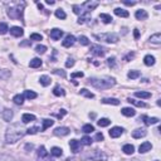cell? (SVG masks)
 Returning a JSON list of instances; mask_svg holds the SVG:
<instances>
[{
  "instance_id": "1",
  "label": "cell",
  "mask_w": 161,
  "mask_h": 161,
  "mask_svg": "<svg viewBox=\"0 0 161 161\" xmlns=\"http://www.w3.org/2000/svg\"><path fill=\"white\" fill-rule=\"evenodd\" d=\"M25 133H26V130H24V127L20 123L10 125V127H8L5 133V141L6 143H14L16 141H19L22 137H24Z\"/></svg>"
},
{
  "instance_id": "2",
  "label": "cell",
  "mask_w": 161,
  "mask_h": 161,
  "mask_svg": "<svg viewBox=\"0 0 161 161\" xmlns=\"http://www.w3.org/2000/svg\"><path fill=\"white\" fill-rule=\"evenodd\" d=\"M90 83L97 90H108L116 84L115 78L105 77V78H90Z\"/></svg>"
},
{
  "instance_id": "3",
  "label": "cell",
  "mask_w": 161,
  "mask_h": 161,
  "mask_svg": "<svg viewBox=\"0 0 161 161\" xmlns=\"http://www.w3.org/2000/svg\"><path fill=\"white\" fill-rule=\"evenodd\" d=\"M25 4L22 3H10V6H8V15L12 19H23V12Z\"/></svg>"
},
{
  "instance_id": "4",
  "label": "cell",
  "mask_w": 161,
  "mask_h": 161,
  "mask_svg": "<svg viewBox=\"0 0 161 161\" xmlns=\"http://www.w3.org/2000/svg\"><path fill=\"white\" fill-rule=\"evenodd\" d=\"M94 38L98 40H103L107 43H117L118 35L115 33H106V34H94Z\"/></svg>"
},
{
  "instance_id": "5",
  "label": "cell",
  "mask_w": 161,
  "mask_h": 161,
  "mask_svg": "<svg viewBox=\"0 0 161 161\" xmlns=\"http://www.w3.org/2000/svg\"><path fill=\"white\" fill-rule=\"evenodd\" d=\"M90 159L92 161H106L107 160V155L103 151H101V150H94L90 155Z\"/></svg>"
},
{
  "instance_id": "6",
  "label": "cell",
  "mask_w": 161,
  "mask_h": 161,
  "mask_svg": "<svg viewBox=\"0 0 161 161\" xmlns=\"http://www.w3.org/2000/svg\"><path fill=\"white\" fill-rule=\"evenodd\" d=\"M91 53L94 54V56H97V57H103L106 54V49L101 46H92L91 47Z\"/></svg>"
},
{
  "instance_id": "7",
  "label": "cell",
  "mask_w": 161,
  "mask_h": 161,
  "mask_svg": "<svg viewBox=\"0 0 161 161\" xmlns=\"http://www.w3.org/2000/svg\"><path fill=\"white\" fill-rule=\"evenodd\" d=\"M123 133V128L122 127H118V126H116V127H112L109 130V136H111L112 139H117L120 137Z\"/></svg>"
},
{
  "instance_id": "8",
  "label": "cell",
  "mask_w": 161,
  "mask_h": 161,
  "mask_svg": "<svg viewBox=\"0 0 161 161\" xmlns=\"http://www.w3.org/2000/svg\"><path fill=\"white\" fill-rule=\"evenodd\" d=\"M63 35V30L58 29V28H54L50 30V38H52L53 40H58L60 39V37Z\"/></svg>"
},
{
  "instance_id": "9",
  "label": "cell",
  "mask_w": 161,
  "mask_h": 161,
  "mask_svg": "<svg viewBox=\"0 0 161 161\" xmlns=\"http://www.w3.org/2000/svg\"><path fill=\"white\" fill-rule=\"evenodd\" d=\"M147 135V131L145 128H137L132 132V137L133 139H141V137H145Z\"/></svg>"
},
{
  "instance_id": "10",
  "label": "cell",
  "mask_w": 161,
  "mask_h": 161,
  "mask_svg": "<svg viewBox=\"0 0 161 161\" xmlns=\"http://www.w3.org/2000/svg\"><path fill=\"white\" fill-rule=\"evenodd\" d=\"M69 147H71V151L77 154L79 151V147H81V142L77 141V140H71L69 141Z\"/></svg>"
},
{
  "instance_id": "11",
  "label": "cell",
  "mask_w": 161,
  "mask_h": 161,
  "mask_svg": "<svg viewBox=\"0 0 161 161\" xmlns=\"http://www.w3.org/2000/svg\"><path fill=\"white\" fill-rule=\"evenodd\" d=\"M98 6V1H86L83 5H82V8H84L86 10H87L88 13L91 12V10L96 9Z\"/></svg>"
},
{
  "instance_id": "12",
  "label": "cell",
  "mask_w": 161,
  "mask_h": 161,
  "mask_svg": "<svg viewBox=\"0 0 161 161\" xmlns=\"http://www.w3.org/2000/svg\"><path fill=\"white\" fill-rule=\"evenodd\" d=\"M142 120H143V122H145L146 126L155 125V123H157V122L160 121L157 117H149V116H142Z\"/></svg>"
},
{
  "instance_id": "13",
  "label": "cell",
  "mask_w": 161,
  "mask_h": 161,
  "mask_svg": "<svg viewBox=\"0 0 161 161\" xmlns=\"http://www.w3.org/2000/svg\"><path fill=\"white\" fill-rule=\"evenodd\" d=\"M152 149V145H151V142H143V143H141L140 145V147H139V152L140 154H145V152H147V151H150V150Z\"/></svg>"
},
{
  "instance_id": "14",
  "label": "cell",
  "mask_w": 161,
  "mask_h": 161,
  "mask_svg": "<svg viewBox=\"0 0 161 161\" xmlns=\"http://www.w3.org/2000/svg\"><path fill=\"white\" fill-rule=\"evenodd\" d=\"M71 132V130L68 127H57L54 130V135L57 136H67Z\"/></svg>"
},
{
  "instance_id": "15",
  "label": "cell",
  "mask_w": 161,
  "mask_h": 161,
  "mask_svg": "<svg viewBox=\"0 0 161 161\" xmlns=\"http://www.w3.org/2000/svg\"><path fill=\"white\" fill-rule=\"evenodd\" d=\"M74 42H76V38H74L73 35H71V34H69V35H67V37H66V39L63 40V43H62V44H63V47L69 48L71 46H73Z\"/></svg>"
},
{
  "instance_id": "16",
  "label": "cell",
  "mask_w": 161,
  "mask_h": 161,
  "mask_svg": "<svg viewBox=\"0 0 161 161\" xmlns=\"http://www.w3.org/2000/svg\"><path fill=\"white\" fill-rule=\"evenodd\" d=\"M1 117L6 122L12 121V118H13V111H12V109H9V108H5L4 111H3V113H1Z\"/></svg>"
},
{
  "instance_id": "17",
  "label": "cell",
  "mask_w": 161,
  "mask_h": 161,
  "mask_svg": "<svg viewBox=\"0 0 161 161\" xmlns=\"http://www.w3.org/2000/svg\"><path fill=\"white\" fill-rule=\"evenodd\" d=\"M135 16H136V19H139V20H145V19L149 18V14H147L146 10L140 9V10H137V12L135 13Z\"/></svg>"
},
{
  "instance_id": "18",
  "label": "cell",
  "mask_w": 161,
  "mask_h": 161,
  "mask_svg": "<svg viewBox=\"0 0 161 161\" xmlns=\"http://www.w3.org/2000/svg\"><path fill=\"white\" fill-rule=\"evenodd\" d=\"M121 113L123 116H126V117H132V116L136 115V111L133 108H131V107H125V108H122Z\"/></svg>"
},
{
  "instance_id": "19",
  "label": "cell",
  "mask_w": 161,
  "mask_h": 161,
  "mask_svg": "<svg viewBox=\"0 0 161 161\" xmlns=\"http://www.w3.org/2000/svg\"><path fill=\"white\" fill-rule=\"evenodd\" d=\"M10 33L14 37H22L24 34L23 28H20V26H12V28H10Z\"/></svg>"
},
{
  "instance_id": "20",
  "label": "cell",
  "mask_w": 161,
  "mask_h": 161,
  "mask_svg": "<svg viewBox=\"0 0 161 161\" xmlns=\"http://www.w3.org/2000/svg\"><path fill=\"white\" fill-rule=\"evenodd\" d=\"M122 151L126 154V155H132L133 152H135V146L131 145V143H127V145H125L122 147Z\"/></svg>"
},
{
  "instance_id": "21",
  "label": "cell",
  "mask_w": 161,
  "mask_h": 161,
  "mask_svg": "<svg viewBox=\"0 0 161 161\" xmlns=\"http://www.w3.org/2000/svg\"><path fill=\"white\" fill-rule=\"evenodd\" d=\"M115 14L117 16H121V18H128V12L125 9H121V8H116L115 9Z\"/></svg>"
},
{
  "instance_id": "22",
  "label": "cell",
  "mask_w": 161,
  "mask_h": 161,
  "mask_svg": "<svg viewBox=\"0 0 161 161\" xmlns=\"http://www.w3.org/2000/svg\"><path fill=\"white\" fill-rule=\"evenodd\" d=\"M40 66H42V59H40V58H33L29 63L30 68H39Z\"/></svg>"
},
{
  "instance_id": "23",
  "label": "cell",
  "mask_w": 161,
  "mask_h": 161,
  "mask_svg": "<svg viewBox=\"0 0 161 161\" xmlns=\"http://www.w3.org/2000/svg\"><path fill=\"white\" fill-rule=\"evenodd\" d=\"M22 121H23V123H29L32 121H35V116L30 115V113H24L22 117Z\"/></svg>"
},
{
  "instance_id": "24",
  "label": "cell",
  "mask_w": 161,
  "mask_h": 161,
  "mask_svg": "<svg viewBox=\"0 0 161 161\" xmlns=\"http://www.w3.org/2000/svg\"><path fill=\"white\" fill-rule=\"evenodd\" d=\"M101 102L102 103H106V105H115V106L120 105V101L117 100V98H103Z\"/></svg>"
},
{
  "instance_id": "25",
  "label": "cell",
  "mask_w": 161,
  "mask_h": 161,
  "mask_svg": "<svg viewBox=\"0 0 161 161\" xmlns=\"http://www.w3.org/2000/svg\"><path fill=\"white\" fill-rule=\"evenodd\" d=\"M143 63L146 64V66H154V64H155V57L154 56H146L145 58H143Z\"/></svg>"
},
{
  "instance_id": "26",
  "label": "cell",
  "mask_w": 161,
  "mask_h": 161,
  "mask_svg": "<svg viewBox=\"0 0 161 161\" xmlns=\"http://www.w3.org/2000/svg\"><path fill=\"white\" fill-rule=\"evenodd\" d=\"M90 19H91V14L88 12H86L79 16V19H78V24H83V23H86L87 20H90Z\"/></svg>"
},
{
  "instance_id": "27",
  "label": "cell",
  "mask_w": 161,
  "mask_h": 161,
  "mask_svg": "<svg viewBox=\"0 0 161 161\" xmlns=\"http://www.w3.org/2000/svg\"><path fill=\"white\" fill-rule=\"evenodd\" d=\"M53 125H54V121H53V120H49V118H47V120H43L42 131H46L47 128H49L50 126H53Z\"/></svg>"
},
{
  "instance_id": "28",
  "label": "cell",
  "mask_w": 161,
  "mask_h": 161,
  "mask_svg": "<svg viewBox=\"0 0 161 161\" xmlns=\"http://www.w3.org/2000/svg\"><path fill=\"white\" fill-rule=\"evenodd\" d=\"M127 102H130V103L133 105V106H136V107H146V103H145V102H142V101H136V100H133V98H128Z\"/></svg>"
},
{
  "instance_id": "29",
  "label": "cell",
  "mask_w": 161,
  "mask_h": 161,
  "mask_svg": "<svg viewBox=\"0 0 161 161\" xmlns=\"http://www.w3.org/2000/svg\"><path fill=\"white\" fill-rule=\"evenodd\" d=\"M150 42L155 43V44H160L161 43V34L156 33V34H154V35H151L150 37Z\"/></svg>"
},
{
  "instance_id": "30",
  "label": "cell",
  "mask_w": 161,
  "mask_h": 161,
  "mask_svg": "<svg viewBox=\"0 0 161 161\" xmlns=\"http://www.w3.org/2000/svg\"><path fill=\"white\" fill-rule=\"evenodd\" d=\"M53 94L57 96V97H59V96H64L66 94V92H64V90L62 87H59V86H56L53 90Z\"/></svg>"
},
{
  "instance_id": "31",
  "label": "cell",
  "mask_w": 161,
  "mask_h": 161,
  "mask_svg": "<svg viewBox=\"0 0 161 161\" xmlns=\"http://www.w3.org/2000/svg\"><path fill=\"white\" fill-rule=\"evenodd\" d=\"M109 123H111V120L108 118H101L97 121V125L100 127H107V126H109Z\"/></svg>"
},
{
  "instance_id": "32",
  "label": "cell",
  "mask_w": 161,
  "mask_h": 161,
  "mask_svg": "<svg viewBox=\"0 0 161 161\" xmlns=\"http://www.w3.org/2000/svg\"><path fill=\"white\" fill-rule=\"evenodd\" d=\"M135 96L136 97H139V98H150L151 97V93H150V92H143V91H141V92H135Z\"/></svg>"
},
{
  "instance_id": "33",
  "label": "cell",
  "mask_w": 161,
  "mask_h": 161,
  "mask_svg": "<svg viewBox=\"0 0 161 161\" xmlns=\"http://www.w3.org/2000/svg\"><path fill=\"white\" fill-rule=\"evenodd\" d=\"M39 81H40V84L42 86H44V87H47V86H49L50 84V78L48 77V76H40V78H39Z\"/></svg>"
},
{
  "instance_id": "34",
  "label": "cell",
  "mask_w": 161,
  "mask_h": 161,
  "mask_svg": "<svg viewBox=\"0 0 161 161\" xmlns=\"http://www.w3.org/2000/svg\"><path fill=\"white\" fill-rule=\"evenodd\" d=\"M50 154H52L53 156H56V157H59V156H62V154H63V150H62L60 147H52Z\"/></svg>"
},
{
  "instance_id": "35",
  "label": "cell",
  "mask_w": 161,
  "mask_h": 161,
  "mask_svg": "<svg viewBox=\"0 0 161 161\" xmlns=\"http://www.w3.org/2000/svg\"><path fill=\"white\" fill-rule=\"evenodd\" d=\"M100 19L102 20V22L103 23H106V24H109L112 22V16L111 15H108V14H103V13H102V14H100Z\"/></svg>"
},
{
  "instance_id": "36",
  "label": "cell",
  "mask_w": 161,
  "mask_h": 161,
  "mask_svg": "<svg viewBox=\"0 0 161 161\" xmlns=\"http://www.w3.org/2000/svg\"><path fill=\"white\" fill-rule=\"evenodd\" d=\"M23 96L25 98H28V100H34V98H37V93L33 92V91H25Z\"/></svg>"
},
{
  "instance_id": "37",
  "label": "cell",
  "mask_w": 161,
  "mask_h": 161,
  "mask_svg": "<svg viewBox=\"0 0 161 161\" xmlns=\"http://www.w3.org/2000/svg\"><path fill=\"white\" fill-rule=\"evenodd\" d=\"M37 155H38L39 157H47L48 156V151L46 150V147L44 146H40L38 149V152H37Z\"/></svg>"
},
{
  "instance_id": "38",
  "label": "cell",
  "mask_w": 161,
  "mask_h": 161,
  "mask_svg": "<svg viewBox=\"0 0 161 161\" xmlns=\"http://www.w3.org/2000/svg\"><path fill=\"white\" fill-rule=\"evenodd\" d=\"M13 101H14L15 105H23V102H24V96H23V94H16V96H14Z\"/></svg>"
},
{
  "instance_id": "39",
  "label": "cell",
  "mask_w": 161,
  "mask_h": 161,
  "mask_svg": "<svg viewBox=\"0 0 161 161\" xmlns=\"http://www.w3.org/2000/svg\"><path fill=\"white\" fill-rule=\"evenodd\" d=\"M82 131H83L84 133H91L94 131V127L91 125V123H88V125H84L83 127H82Z\"/></svg>"
},
{
  "instance_id": "40",
  "label": "cell",
  "mask_w": 161,
  "mask_h": 161,
  "mask_svg": "<svg viewBox=\"0 0 161 161\" xmlns=\"http://www.w3.org/2000/svg\"><path fill=\"white\" fill-rule=\"evenodd\" d=\"M56 16L58 19H66L67 18V15H66V13H64L63 9H57L56 10Z\"/></svg>"
},
{
  "instance_id": "41",
  "label": "cell",
  "mask_w": 161,
  "mask_h": 161,
  "mask_svg": "<svg viewBox=\"0 0 161 161\" xmlns=\"http://www.w3.org/2000/svg\"><path fill=\"white\" fill-rule=\"evenodd\" d=\"M81 94L84 96V97H87V98H93L94 97V94L92 93V92H90L88 90H86V88H82L81 90Z\"/></svg>"
},
{
  "instance_id": "42",
  "label": "cell",
  "mask_w": 161,
  "mask_h": 161,
  "mask_svg": "<svg viewBox=\"0 0 161 161\" xmlns=\"http://www.w3.org/2000/svg\"><path fill=\"white\" fill-rule=\"evenodd\" d=\"M128 78H131V79H136V78L140 77V72L139 71H130L128 74H127Z\"/></svg>"
},
{
  "instance_id": "43",
  "label": "cell",
  "mask_w": 161,
  "mask_h": 161,
  "mask_svg": "<svg viewBox=\"0 0 161 161\" xmlns=\"http://www.w3.org/2000/svg\"><path fill=\"white\" fill-rule=\"evenodd\" d=\"M72 9H73V12H74V14H78V15H82L83 14V8L82 6H79V5H73L72 6Z\"/></svg>"
},
{
  "instance_id": "44",
  "label": "cell",
  "mask_w": 161,
  "mask_h": 161,
  "mask_svg": "<svg viewBox=\"0 0 161 161\" xmlns=\"http://www.w3.org/2000/svg\"><path fill=\"white\" fill-rule=\"evenodd\" d=\"M9 30V28H8V24L6 23H0V34H5L6 32Z\"/></svg>"
},
{
  "instance_id": "45",
  "label": "cell",
  "mask_w": 161,
  "mask_h": 161,
  "mask_svg": "<svg viewBox=\"0 0 161 161\" xmlns=\"http://www.w3.org/2000/svg\"><path fill=\"white\" fill-rule=\"evenodd\" d=\"M47 50V47L46 46H37L35 47V52L38 54H44Z\"/></svg>"
},
{
  "instance_id": "46",
  "label": "cell",
  "mask_w": 161,
  "mask_h": 161,
  "mask_svg": "<svg viewBox=\"0 0 161 161\" xmlns=\"http://www.w3.org/2000/svg\"><path fill=\"white\" fill-rule=\"evenodd\" d=\"M92 141H93V140H92L91 137H88V136H84V137L82 139L81 143H83V145H86V146H90L91 143H92Z\"/></svg>"
},
{
  "instance_id": "47",
  "label": "cell",
  "mask_w": 161,
  "mask_h": 161,
  "mask_svg": "<svg viewBox=\"0 0 161 161\" xmlns=\"http://www.w3.org/2000/svg\"><path fill=\"white\" fill-rule=\"evenodd\" d=\"M79 43L82 44V46H90V40H88V38L84 37V35L79 37Z\"/></svg>"
},
{
  "instance_id": "48",
  "label": "cell",
  "mask_w": 161,
  "mask_h": 161,
  "mask_svg": "<svg viewBox=\"0 0 161 161\" xmlns=\"http://www.w3.org/2000/svg\"><path fill=\"white\" fill-rule=\"evenodd\" d=\"M107 64L111 68H115L116 67V58L115 57H111V58H108L107 59Z\"/></svg>"
},
{
  "instance_id": "49",
  "label": "cell",
  "mask_w": 161,
  "mask_h": 161,
  "mask_svg": "<svg viewBox=\"0 0 161 161\" xmlns=\"http://www.w3.org/2000/svg\"><path fill=\"white\" fill-rule=\"evenodd\" d=\"M43 37L40 34H37V33H33L30 34V40H42Z\"/></svg>"
},
{
  "instance_id": "50",
  "label": "cell",
  "mask_w": 161,
  "mask_h": 161,
  "mask_svg": "<svg viewBox=\"0 0 161 161\" xmlns=\"http://www.w3.org/2000/svg\"><path fill=\"white\" fill-rule=\"evenodd\" d=\"M53 73L54 74H57V76H60V77H63V78H66V72H64L63 69H54L53 71Z\"/></svg>"
},
{
  "instance_id": "51",
  "label": "cell",
  "mask_w": 161,
  "mask_h": 161,
  "mask_svg": "<svg viewBox=\"0 0 161 161\" xmlns=\"http://www.w3.org/2000/svg\"><path fill=\"white\" fill-rule=\"evenodd\" d=\"M37 132H38V127H30L26 130V133H28V135H35Z\"/></svg>"
},
{
  "instance_id": "52",
  "label": "cell",
  "mask_w": 161,
  "mask_h": 161,
  "mask_svg": "<svg viewBox=\"0 0 161 161\" xmlns=\"http://www.w3.org/2000/svg\"><path fill=\"white\" fill-rule=\"evenodd\" d=\"M72 78H82L83 77V72H74V73L71 74Z\"/></svg>"
},
{
  "instance_id": "53",
  "label": "cell",
  "mask_w": 161,
  "mask_h": 161,
  "mask_svg": "<svg viewBox=\"0 0 161 161\" xmlns=\"http://www.w3.org/2000/svg\"><path fill=\"white\" fill-rule=\"evenodd\" d=\"M74 66V59H72V58H68L67 62H66V67L67 68H71Z\"/></svg>"
},
{
  "instance_id": "54",
  "label": "cell",
  "mask_w": 161,
  "mask_h": 161,
  "mask_svg": "<svg viewBox=\"0 0 161 161\" xmlns=\"http://www.w3.org/2000/svg\"><path fill=\"white\" fill-rule=\"evenodd\" d=\"M0 161H14V159L10 156H5V155H1L0 156Z\"/></svg>"
},
{
  "instance_id": "55",
  "label": "cell",
  "mask_w": 161,
  "mask_h": 161,
  "mask_svg": "<svg viewBox=\"0 0 161 161\" xmlns=\"http://www.w3.org/2000/svg\"><path fill=\"white\" fill-rule=\"evenodd\" d=\"M133 57H135V53H133V52H130V53L127 54V56H126L125 58H123V59H125L126 62H130V59H132Z\"/></svg>"
},
{
  "instance_id": "56",
  "label": "cell",
  "mask_w": 161,
  "mask_h": 161,
  "mask_svg": "<svg viewBox=\"0 0 161 161\" xmlns=\"http://www.w3.org/2000/svg\"><path fill=\"white\" fill-rule=\"evenodd\" d=\"M64 115H67V111H66V109H60V112H59V113H57L56 116H57L58 118H62Z\"/></svg>"
},
{
  "instance_id": "57",
  "label": "cell",
  "mask_w": 161,
  "mask_h": 161,
  "mask_svg": "<svg viewBox=\"0 0 161 161\" xmlns=\"http://www.w3.org/2000/svg\"><path fill=\"white\" fill-rule=\"evenodd\" d=\"M96 140H97V141H103V135H102L101 132H98L97 135H96Z\"/></svg>"
},
{
  "instance_id": "58",
  "label": "cell",
  "mask_w": 161,
  "mask_h": 161,
  "mask_svg": "<svg viewBox=\"0 0 161 161\" xmlns=\"http://www.w3.org/2000/svg\"><path fill=\"white\" fill-rule=\"evenodd\" d=\"M133 37H135V39H139V38H140V32H139V29H135V30H133Z\"/></svg>"
},
{
  "instance_id": "59",
  "label": "cell",
  "mask_w": 161,
  "mask_h": 161,
  "mask_svg": "<svg viewBox=\"0 0 161 161\" xmlns=\"http://www.w3.org/2000/svg\"><path fill=\"white\" fill-rule=\"evenodd\" d=\"M33 145H32V143H26V145H25V150H26V152H29L30 151V150H33Z\"/></svg>"
},
{
  "instance_id": "60",
  "label": "cell",
  "mask_w": 161,
  "mask_h": 161,
  "mask_svg": "<svg viewBox=\"0 0 161 161\" xmlns=\"http://www.w3.org/2000/svg\"><path fill=\"white\" fill-rule=\"evenodd\" d=\"M123 4H125V5H128V6H132V5H135L136 3H135V1H123Z\"/></svg>"
},
{
  "instance_id": "61",
  "label": "cell",
  "mask_w": 161,
  "mask_h": 161,
  "mask_svg": "<svg viewBox=\"0 0 161 161\" xmlns=\"http://www.w3.org/2000/svg\"><path fill=\"white\" fill-rule=\"evenodd\" d=\"M47 4H50V5H52V4H54V0H47Z\"/></svg>"
},
{
  "instance_id": "62",
  "label": "cell",
  "mask_w": 161,
  "mask_h": 161,
  "mask_svg": "<svg viewBox=\"0 0 161 161\" xmlns=\"http://www.w3.org/2000/svg\"><path fill=\"white\" fill-rule=\"evenodd\" d=\"M155 161H159V160H155Z\"/></svg>"
}]
</instances>
